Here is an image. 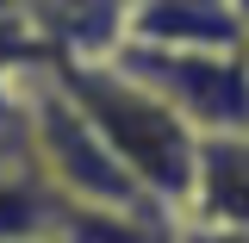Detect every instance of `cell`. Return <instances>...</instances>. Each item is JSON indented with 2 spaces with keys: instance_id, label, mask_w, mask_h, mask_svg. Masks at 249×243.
<instances>
[{
  "instance_id": "obj_1",
  "label": "cell",
  "mask_w": 249,
  "mask_h": 243,
  "mask_svg": "<svg viewBox=\"0 0 249 243\" xmlns=\"http://www.w3.org/2000/svg\"><path fill=\"white\" fill-rule=\"evenodd\" d=\"M56 69V62H50ZM62 93L75 100V112L88 119V131L100 137V150L119 162V175L150 206L181 218V200H187V175H193V150H199V131L168 112L137 75H124L112 56L100 62H62L56 69Z\"/></svg>"
},
{
  "instance_id": "obj_2",
  "label": "cell",
  "mask_w": 249,
  "mask_h": 243,
  "mask_svg": "<svg viewBox=\"0 0 249 243\" xmlns=\"http://www.w3.org/2000/svg\"><path fill=\"white\" fill-rule=\"evenodd\" d=\"M124 75L181 112L199 137L212 131H249V50H150V44H119L112 50Z\"/></svg>"
},
{
  "instance_id": "obj_3",
  "label": "cell",
  "mask_w": 249,
  "mask_h": 243,
  "mask_svg": "<svg viewBox=\"0 0 249 243\" xmlns=\"http://www.w3.org/2000/svg\"><path fill=\"white\" fill-rule=\"evenodd\" d=\"M25 37L44 50V62H100L124 44L131 0H19L13 13Z\"/></svg>"
},
{
  "instance_id": "obj_4",
  "label": "cell",
  "mask_w": 249,
  "mask_h": 243,
  "mask_svg": "<svg viewBox=\"0 0 249 243\" xmlns=\"http://www.w3.org/2000/svg\"><path fill=\"white\" fill-rule=\"evenodd\" d=\"M124 44H150V50H249V25L224 0H131Z\"/></svg>"
},
{
  "instance_id": "obj_5",
  "label": "cell",
  "mask_w": 249,
  "mask_h": 243,
  "mask_svg": "<svg viewBox=\"0 0 249 243\" xmlns=\"http://www.w3.org/2000/svg\"><path fill=\"white\" fill-rule=\"evenodd\" d=\"M181 218L249 231V131H212V137H199Z\"/></svg>"
},
{
  "instance_id": "obj_6",
  "label": "cell",
  "mask_w": 249,
  "mask_h": 243,
  "mask_svg": "<svg viewBox=\"0 0 249 243\" xmlns=\"http://www.w3.org/2000/svg\"><path fill=\"white\" fill-rule=\"evenodd\" d=\"M44 243H175V212L150 200L131 206H56Z\"/></svg>"
},
{
  "instance_id": "obj_7",
  "label": "cell",
  "mask_w": 249,
  "mask_h": 243,
  "mask_svg": "<svg viewBox=\"0 0 249 243\" xmlns=\"http://www.w3.org/2000/svg\"><path fill=\"white\" fill-rule=\"evenodd\" d=\"M175 243H249V231H224V224H193V218H175Z\"/></svg>"
},
{
  "instance_id": "obj_8",
  "label": "cell",
  "mask_w": 249,
  "mask_h": 243,
  "mask_svg": "<svg viewBox=\"0 0 249 243\" xmlns=\"http://www.w3.org/2000/svg\"><path fill=\"white\" fill-rule=\"evenodd\" d=\"M224 6H231V13H237V19L249 25V0H224Z\"/></svg>"
},
{
  "instance_id": "obj_9",
  "label": "cell",
  "mask_w": 249,
  "mask_h": 243,
  "mask_svg": "<svg viewBox=\"0 0 249 243\" xmlns=\"http://www.w3.org/2000/svg\"><path fill=\"white\" fill-rule=\"evenodd\" d=\"M13 13H19V0H0V19H13Z\"/></svg>"
}]
</instances>
